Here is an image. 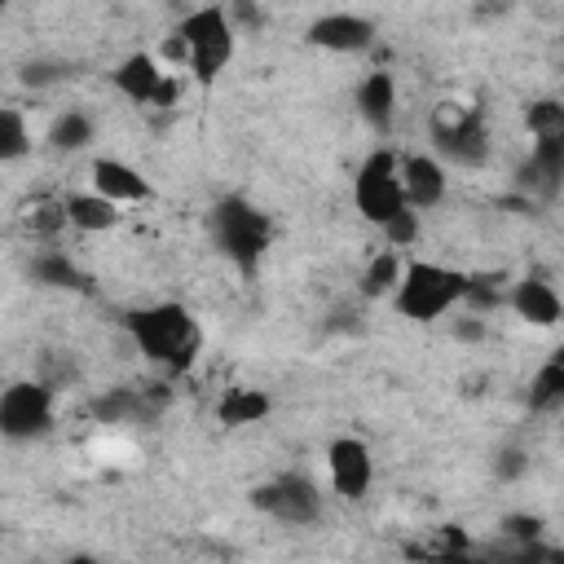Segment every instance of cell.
Segmentation results:
<instances>
[{
  "instance_id": "cell-1",
  "label": "cell",
  "mask_w": 564,
  "mask_h": 564,
  "mask_svg": "<svg viewBox=\"0 0 564 564\" xmlns=\"http://www.w3.org/2000/svg\"><path fill=\"white\" fill-rule=\"evenodd\" d=\"M128 335H132V344L141 348L145 361L167 366L172 375L185 370L198 357V344H203V330H198V322L185 304H150V308L128 313Z\"/></svg>"
},
{
  "instance_id": "cell-2",
  "label": "cell",
  "mask_w": 564,
  "mask_h": 564,
  "mask_svg": "<svg viewBox=\"0 0 564 564\" xmlns=\"http://www.w3.org/2000/svg\"><path fill=\"white\" fill-rule=\"evenodd\" d=\"M207 234H212V242H216V251H220L225 260H234L242 273H251V269L264 260L269 242H273V220H269V212H260L251 198L225 194V198L207 212Z\"/></svg>"
},
{
  "instance_id": "cell-3",
  "label": "cell",
  "mask_w": 564,
  "mask_h": 564,
  "mask_svg": "<svg viewBox=\"0 0 564 564\" xmlns=\"http://www.w3.org/2000/svg\"><path fill=\"white\" fill-rule=\"evenodd\" d=\"M463 291H467V273L463 269H449V264H436V260H410L401 269V282L392 291V308L405 317V322H441L454 304H463Z\"/></svg>"
},
{
  "instance_id": "cell-4",
  "label": "cell",
  "mask_w": 564,
  "mask_h": 564,
  "mask_svg": "<svg viewBox=\"0 0 564 564\" xmlns=\"http://www.w3.org/2000/svg\"><path fill=\"white\" fill-rule=\"evenodd\" d=\"M176 35L185 40V48H189V75L198 79V84H212L229 62H234V40H238V31H234V18H229V9L225 4H198V9H189L181 22H176Z\"/></svg>"
},
{
  "instance_id": "cell-5",
  "label": "cell",
  "mask_w": 564,
  "mask_h": 564,
  "mask_svg": "<svg viewBox=\"0 0 564 564\" xmlns=\"http://www.w3.org/2000/svg\"><path fill=\"white\" fill-rule=\"evenodd\" d=\"M432 145H436V159L441 163H454V167H485L489 163V123L476 106L467 101H441L432 110Z\"/></svg>"
},
{
  "instance_id": "cell-6",
  "label": "cell",
  "mask_w": 564,
  "mask_h": 564,
  "mask_svg": "<svg viewBox=\"0 0 564 564\" xmlns=\"http://www.w3.org/2000/svg\"><path fill=\"white\" fill-rule=\"evenodd\" d=\"M397 150L392 145H375L366 159H361V167H357V176H352V203H357V212L370 220V225H383V220H392L401 207H405V198H401V176H397Z\"/></svg>"
},
{
  "instance_id": "cell-7",
  "label": "cell",
  "mask_w": 564,
  "mask_h": 564,
  "mask_svg": "<svg viewBox=\"0 0 564 564\" xmlns=\"http://www.w3.org/2000/svg\"><path fill=\"white\" fill-rule=\"evenodd\" d=\"M251 502L264 516H273L278 524H317L322 511H326V498H322L317 480H308L304 471H282V476L256 485Z\"/></svg>"
},
{
  "instance_id": "cell-8",
  "label": "cell",
  "mask_w": 564,
  "mask_h": 564,
  "mask_svg": "<svg viewBox=\"0 0 564 564\" xmlns=\"http://www.w3.org/2000/svg\"><path fill=\"white\" fill-rule=\"evenodd\" d=\"M53 427V388L40 379H18L0 392V436L35 441Z\"/></svg>"
},
{
  "instance_id": "cell-9",
  "label": "cell",
  "mask_w": 564,
  "mask_h": 564,
  "mask_svg": "<svg viewBox=\"0 0 564 564\" xmlns=\"http://www.w3.org/2000/svg\"><path fill=\"white\" fill-rule=\"evenodd\" d=\"M304 35H308V44H317V48H326V53H366V48L375 44L379 26H375V18H366V13L330 9V13H317Z\"/></svg>"
},
{
  "instance_id": "cell-10",
  "label": "cell",
  "mask_w": 564,
  "mask_h": 564,
  "mask_svg": "<svg viewBox=\"0 0 564 564\" xmlns=\"http://www.w3.org/2000/svg\"><path fill=\"white\" fill-rule=\"evenodd\" d=\"M326 467H330V489L339 498H348V502L366 498V489L375 480V458L361 436H335L326 449Z\"/></svg>"
},
{
  "instance_id": "cell-11",
  "label": "cell",
  "mask_w": 564,
  "mask_h": 564,
  "mask_svg": "<svg viewBox=\"0 0 564 564\" xmlns=\"http://www.w3.org/2000/svg\"><path fill=\"white\" fill-rule=\"evenodd\" d=\"M397 176H401V198L410 212H432L441 198H445V163L436 154H423V150H410L397 159Z\"/></svg>"
},
{
  "instance_id": "cell-12",
  "label": "cell",
  "mask_w": 564,
  "mask_h": 564,
  "mask_svg": "<svg viewBox=\"0 0 564 564\" xmlns=\"http://www.w3.org/2000/svg\"><path fill=\"white\" fill-rule=\"evenodd\" d=\"M502 304H507L520 322H529V326H538V330H551V326H560V317H564V300H560L555 282L542 278V273H524L520 282H511V291H507Z\"/></svg>"
},
{
  "instance_id": "cell-13",
  "label": "cell",
  "mask_w": 564,
  "mask_h": 564,
  "mask_svg": "<svg viewBox=\"0 0 564 564\" xmlns=\"http://www.w3.org/2000/svg\"><path fill=\"white\" fill-rule=\"evenodd\" d=\"M93 194H101V198H110L115 207H123V203H150L154 198V185L132 167V163H123V159H110V154H101V159H93Z\"/></svg>"
},
{
  "instance_id": "cell-14",
  "label": "cell",
  "mask_w": 564,
  "mask_h": 564,
  "mask_svg": "<svg viewBox=\"0 0 564 564\" xmlns=\"http://www.w3.org/2000/svg\"><path fill=\"white\" fill-rule=\"evenodd\" d=\"M352 101H357V115L366 119L370 132H379V137L392 132V123H397V106H401V93H397L392 70H370V75L357 84Z\"/></svg>"
},
{
  "instance_id": "cell-15",
  "label": "cell",
  "mask_w": 564,
  "mask_h": 564,
  "mask_svg": "<svg viewBox=\"0 0 564 564\" xmlns=\"http://www.w3.org/2000/svg\"><path fill=\"white\" fill-rule=\"evenodd\" d=\"M560 181H564V137H546V141H533L524 167H520V185L538 198H555L560 194Z\"/></svg>"
},
{
  "instance_id": "cell-16",
  "label": "cell",
  "mask_w": 564,
  "mask_h": 564,
  "mask_svg": "<svg viewBox=\"0 0 564 564\" xmlns=\"http://www.w3.org/2000/svg\"><path fill=\"white\" fill-rule=\"evenodd\" d=\"M163 79H167V70L159 66L154 53H128V57L115 66V88H119L132 106H154Z\"/></svg>"
},
{
  "instance_id": "cell-17",
  "label": "cell",
  "mask_w": 564,
  "mask_h": 564,
  "mask_svg": "<svg viewBox=\"0 0 564 564\" xmlns=\"http://www.w3.org/2000/svg\"><path fill=\"white\" fill-rule=\"evenodd\" d=\"M62 216H66V225H75L79 234H106V229L119 225V207H115L110 198L93 194V189L70 194V198L62 203Z\"/></svg>"
},
{
  "instance_id": "cell-18",
  "label": "cell",
  "mask_w": 564,
  "mask_h": 564,
  "mask_svg": "<svg viewBox=\"0 0 564 564\" xmlns=\"http://www.w3.org/2000/svg\"><path fill=\"white\" fill-rule=\"evenodd\" d=\"M269 410H273V397H269V392H260V388H247V383L225 388V392H220V401H216V419H220L225 427L260 423V419H269Z\"/></svg>"
},
{
  "instance_id": "cell-19",
  "label": "cell",
  "mask_w": 564,
  "mask_h": 564,
  "mask_svg": "<svg viewBox=\"0 0 564 564\" xmlns=\"http://www.w3.org/2000/svg\"><path fill=\"white\" fill-rule=\"evenodd\" d=\"M93 137H97L93 115H88V110H79V106H66L62 115H53V123H48V132H44V141H48L57 154L88 150V145H93Z\"/></svg>"
},
{
  "instance_id": "cell-20",
  "label": "cell",
  "mask_w": 564,
  "mask_h": 564,
  "mask_svg": "<svg viewBox=\"0 0 564 564\" xmlns=\"http://www.w3.org/2000/svg\"><path fill=\"white\" fill-rule=\"evenodd\" d=\"M150 410H159V401H150L145 388H110L93 401V414L101 423H119V419H145Z\"/></svg>"
},
{
  "instance_id": "cell-21",
  "label": "cell",
  "mask_w": 564,
  "mask_h": 564,
  "mask_svg": "<svg viewBox=\"0 0 564 564\" xmlns=\"http://www.w3.org/2000/svg\"><path fill=\"white\" fill-rule=\"evenodd\" d=\"M31 278H35L40 286H57V291H84V286H88V278L79 273V264H75L66 251H53V247L31 260Z\"/></svg>"
},
{
  "instance_id": "cell-22",
  "label": "cell",
  "mask_w": 564,
  "mask_h": 564,
  "mask_svg": "<svg viewBox=\"0 0 564 564\" xmlns=\"http://www.w3.org/2000/svg\"><path fill=\"white\" fill-rule=\"evenodd\" d=\"M401 269H405L401 251L379 247V251L366 260V269H361V295H366V300H383V295H392L397 282H401Z\"/></svg>"
},
{
  "instance_id": "cell-23",
  "label": "cell",
  "mask_w": 564,
  "mask_h": 564,
  "mask_svg": "<svg viewBox=\"0 0 564 564\" xmlns=\"http://www.w3.org/2000/svg\"><path fill=\"white\" fill-rule=\"evenodd\" d=\"M529 405L538 410V414H555L560 405H564V357L555 352L551 361H542V370L533 375V383H529Z\"/></svg>"
},
{
  "instance_id": "cell-24",
  "label": "cell",
  "mask_w": 564,
  "mask_h": 564,
  "mask_svg": "<svg viewBox=\"0 0 564 564\" xmlns=\"http://www.w3.org/2000/svg\"><path fill=\"white\" fill-rule=\"evenodd\" d=\"M31 154V128L18 106H0V163H18Z\"/></svg>"
},
{
  "instance_id": "cell-25",
  "label": "cell",
  "mask_w": 564,
  "mask_h": 564,
  "mask_svg": "<svg viewBox=\"0 0 564 564\" xmlns=\"http://www.w3.org/2000/svg\"><path fill=\"white\" fill-rule=\"evenodd\" d=\"M524 128L533 141H546V137H564V106L555 97H538L524 106Z\"/></svg>"
},
{
  "instance_id": "cell-26",
  "label": "cell",
  "mask_w": 564,
  "mask_h": 564,
  "mask_svg": "<svg viewBox=\"0 0 564 564\" xmlns=\"http://www.w3.org/2000/svg\"><path fill=\"white\" fill-rule=\"evenodd\" d=\"M498 282H502V278H494V273H467L463 308H467V313H476V317H489V313L507 300V291H502Z\"/></svg>"
},
{
  "instance_id": "cell-27",
  "label": "cell",
  "mask_w": 564,
  "mask_h": 564,
  "mask_svg": "<svg viewBox=\"0 0 564 564\" xmlns=\"http://www.w3.org/2000/svg\"><path fill=\"white\" fill-rule=\"evenodd\" d=\"M379 229H383L388 247H392V251H401V247H414V242H419V229H423V220H419V212L401 207V212H397L392 220H383Z\"/></svg>"
},
{
  "instance_id": "cell-28",
  "label": "cell",
  "mask_w": 564,
  "mask_h": 564,
  "mask_svg": "<svg viewBox=\"0 0 564 564\" xmlns=\"http://www.w3.org/2000/svg\"><path fill=\"white\" fill-rule=\"evenodd\" d=\"M524 471H529V449H520V445L498 449V458H494V476L498 480H520Z\"/></svg>"
},
{
  "instance_id": "cell-29",
  "label": "cell",
  "mask_w": 564,
  "mask_h": 564,
  "mask_svg": "<svg viewBox=\"0 0 564 564\" xmlns=\"http://www.w3.org/2000/svg\"><path fill=\"white\" fill-rule=\"evenodd\" d=\"M502 533L511 542H542V520L538 516H507L502 520Z\"/></svg>"
},
{
  "instance_id": "cell-30",
  "label": "cell",
  "mask_w": 564,
  "mask_h": 564,
  "mask_svg": "<svg viewBox=\"0 0 564 564\" xmlns=\"http://www.w3.org/2000/svg\"><path fill=\"white\" fill-rule=\"evenodd\" d=\"M185 62H189V48H185V40L172 31V35L159 44V66H163V70H172V66H185Z\"/></svg>"
},
{
  "instance_id": "cell-31",
  "label": "cell",
  "mask_w": 564,
  "mask_h": 564,
  "mask_svg": "<svg viewBox=\"0 0 564 564\" xmlns=\"http://www.w3.org/2000/svg\"><path fill=\"white\" fill-rule=\"evenodd\" d=\"M454 339H463V344H476V339H485V317H476V313H463V317H454Z\"/></svg>"
},
{
  "instance_id": "cell-32",
  "label": "cell",
  "mask_w": 564,
  "mask_h": 564,
  "mask_svg": "<svg viewBox=\"0 0 564 564\" xmlns=\"http://www.w3.org/2000/svg\"><path fill=\"white\" fill-rule=\"evenodd\" d=\"M62 75H66L62 66H44V62H40V66L31 62V66L22 70V79H26V84H48V79H62Z\"/></svg>"
},
{
  "instance_id": "cell-33",
  "label": "cell",
  "mask_w": 564,
  "mask_h": 564,
  "mask_svg": "<svg viewBox=\"0 0 564 564\" xmlns=\"http://www.w3.org/2000/svg\"><path fill=\"white\" fill-rule=\"evenodd\" d=\"M62 564H101V560H97V555H66Z\"/></svg>"
},
{
  "instance_id": "cell-34",
  "label": "cell",
  "mask_w": 564,
  "mask_h": 564,
  "mask_svg": "<svg viewBox=\"0 0 564 564\" xmlns=\"http://www.w3.org/2000/svg\"><path fill=\"white\" fill-rule=\"evenodd\" d=\"M0 538H4V524H0Z\"/></svg>"
}]
</instances>
